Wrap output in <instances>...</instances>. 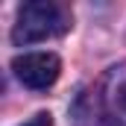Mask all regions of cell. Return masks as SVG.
<instances>
[{
  "label": "cell",
  "mask_w": 126,
  "mask_h": 126,
  "mask_svg": "<svg viewBox=\"0 0 126 126\" xmlns=\"http://www.w3.org/2000/svg\"><path fill=\"white\" fill-rule=\"evenodd\" d=\"M70 30V12L56 0H30L18 9L15 27H12V41L18 47L35 44V41H47L64 35Z\"/></svg>",
  "instance_id": "6da1fadb"
},
{
  "label": "cell",
  "mask_w": 126,
  "mask_h": 126,
  "mask_svg": "<svg viewBox=\"0 0 126 126\" xmlns=\"http://www.w3.org/2000/svg\"><path fill=\"white\" fill-rule=\"evenodd\" d=\"M12 70L21 79V85H27L32 91H44L59 79V56L53 53H24L12 59Z\"/></svg>",
  "instance_id": "7a4b0ae2"
},
{
  "label": "cell",
  "mask_w": 126,
  "mask_h": 126,
  "mask_svg": "<svg viewBox=\"0 0 126 126\" xmlns=\"http://www.w3.org/2000/svg\"><path fill=\"white\" fill-rule=\"evenodd\" d=\"M114 100H117V106H120V111H126V82L117 88V94H114Z\"/></svg>",
  "instance_id": "277c9868"
},
{
  "label": "cell",
  "mask_w": 126,
  "mask_h": 126,
  "mask_svg": "<svg viewBox=\"0 0 126 126\" xmlns=\"http://www.w3.org/2000/svg\"><path fill=\"white\" fill-rule=\"evenodd\" d=\"M21 126H53V117H50V111H38L30 120H24Z\"/></svg>",
  "instance_id": "3957f363"
}]
</instances>
